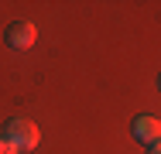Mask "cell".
I'll list each match as a JSON object with an SVG mask.
<instances>
[{
    "instance_id": "2",
    "label": "cell",
    "mask_w": 161,
    "mask_h": 154,
    "mask_svg": "<svg viewBox=\"0 0 161 154\" xmlns=\"http://www.w3.org/2000/svg\"><path fill=\"white\" fill-rule=\"evenodd\" d=\"M3 38H7V45H10V48H31L34 38H38V28H34L31 21H10Z\"/></svg>"
},
{
    "instance_id": "6",
    "label": "cell",
    "mask_w": 161,
    "mask_h": 154,
    "mask_svg": "<svg viewBox=\"0 0 161 154\" xmlns=\"http://www.w3.org/2000/svg\"><path fill=\"white\" fill-rule=\"evenodd\" d=\"M158 86H161V79H158Z\"/></svg>"
},
{
    "instance_id": "1",
    "label": "cell",
    "mask_w": 161,
    "mask_h": 154,
    "mask_svg": "<svg viewBox=\"0 0 161 154\" xmlns=\"http://www.w3.org/2000/svg\"><path fill=\"white\" fill-rule=\"evenodd\" d=\"M3 137L14 144V151H34L38 144H41V134H38V127L31 120H24V117H14V120L7 123V130H3Z\"/></svg>"
},
{
    "instance_id": "5",
    "label": "cell",
    "mask_w": 161,
    "mask_h": 154,
    "mask_svg": "<svg viewBox=\"0 0 161 154\" xmlns=\"http://www.w3.org/2000/svg\"><path fill=\"white\" fill-rule=\"evenodd\" d=\"M147 154H161V140H158V144H151V147H147Z\"/></svg>"
},
{
    "instance_id": "3",
    "label": "cell",
    "mask_w": 161,
    "mask_h": 154,
    "mask_svg": "<svg viewBox=\"0 0 161 154\" xmlns=\"http://www.w3.org/2000/svg\"><path fill=\"white\" fill-rule=\"evenodd\" d=\"M130 130H134V137H137L141 144H147V147L161 140V120H158V117H151V113H141V117L134 120Z\"/></svg>"
},
{
    "instance_id": "4",
    "label": "cell",
    "mask_w": 161,
    "mask_h": 154,
    "mask_svg": "<svg viewBox=\"0 0 161 154\" xmlns=\"http://www.w3.org/2000/svg\"><path fill=\"white\" fill-rule=\"evenodd\" d=\"M0 154H17V151H14V144H10L3 134H0Z\"/></svg>"
}]
</instances>
